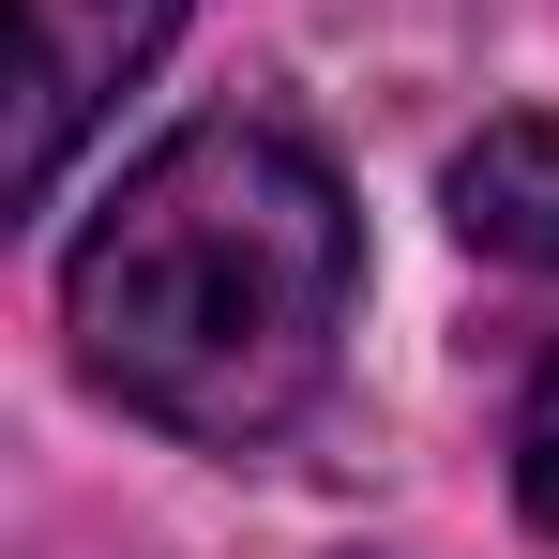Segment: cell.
I'll return each mask as SVG.
<instances>
[{
  "instance_id": "cell-1",
  "label": "cell",
  "mask_w": 559,
  "mask_h": 559,
  "mask_svg": "<svg viewBox=\"0 0 559 559\" xmlns=\"http://www.w3.org/2000/svg\"><path fill=\"white\" fill-rule=\"evenodd\" d=\"M348 302H364V212L273 106L152 136L61 258L76 378L182 454H273L333 393Z\"/></svg>"
},
{
  "instance_id": "cell-2",
  "label": "cell",
  "mask_w": 559,
  "mask_h": 559,
  "mask_svg": "<svg viewBox=\"0 0 559 559\" xmlns=\"http://www.w3.org/2000/svg\"><path fill=\"white\" fill-rule=\"evenodd\" d=\"M167 31H182V0H15V197L31 212L61 197L76 136L167 61Z\"/></svg>"
},
{
  "instance_id": "cell-3",
  "label": "cell",
  "mask_w": 559,
  "mask_h": 559,
  "mask_svg": "<svg viewBox=\"0 0 559 559\" xmlns=\"http://www.w3.org/2000/svg\"><path fill=\"white\" fill-rule=\"evenodd\" d=\"M454 242L499 273H559V121H484L454 152Z\"/></svg>"
},
{
  "instance_id": "cell-4",
  "label": "cell",
  "mask_w": 559,
  "mask_h": 559,
  "mask_svg": "<svg viewBox=\"0 0 559 559\" xmlns=\"http://www.w3.org/2000/svg\"><path fill=\"white\" fill-rule=\"evenodd\" d=\"M514 499H530V530H559V348L514 393Z\"/></svg>"
}]
</instances>
